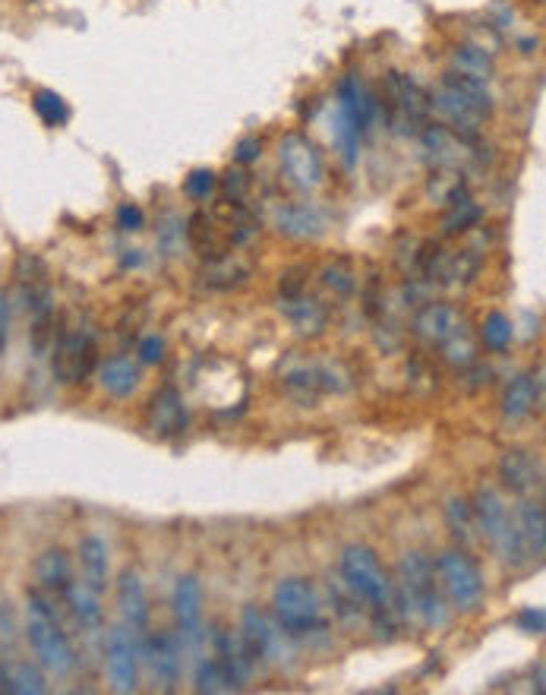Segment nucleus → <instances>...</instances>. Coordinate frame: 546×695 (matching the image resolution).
Here are the masks:
<instances>
[{
    "instance_id": "obj_47",
    "label": "nucleus",
    "mask_w": 546,
    "mask_h": 695,
    "mask_svg": "<svg viewBox=\"0 0 546 695\" xmlns=\"http://www.w3.org/2000/svg\"><path fill=\"white\" fill-rule=\"evenodd\" d=\"M7 335H10V301H7V294L0 291V354L7 348Z\"/></svg>"
},
{
    "instance_id": "obj_22",
    "label": "nucleus",
    "mask_w": 546,
    "mask_h": 695,
    "mask_svg": "<svg viewBox=\"0 0 546 695\" xmlns=\"http://www.w3.org/2000/svg\"><path fill=\"white\" fill-rule=\"evenodd\" d=\"M139 654H143V658L149 661L152 677L161 686L171 689L177 683V677H180V648L174 642V635H168V632L149 635V639L143 642V648H139Z\"/></svg>"
},
{
    "instance_id": "obj_33",
    "label": "nucleus",
    "mask_w": 546,
    "mask_h": 695,
    "mask_svg": "<svg viewBox=\"0 0 546 695\" xmlns=\"http://www.w3.org/2000/svg\"><path fill=\"white\" fill-rule=\"evenodd\" d=\"M496 64H493V54L487 48H477V45H461L455 51V73H464V76H474V79H487L493 76Z\"/></svg>"
},
{
    "instance_id": "obj_39",
    "label": "nucleus",
    "mask_w": 546,
    "mask_h": 695,
    "mask_svg": "<svg viewBox=\"0 0 546 695\" xmlns=\"http://www.w3.org/2000/svg\"><path fill=\"white\" fill-rule=\"evenodd\" d=\"M480 339L487 348L493 351H505L512 345V323H509V316L505 313H490L487 320H483L480 326Z\"/></svg>"
},
{
    "instance_id": "obj_7",
    "label": "nucleus",
    "mask_w": 546,
    "mask_h": 695,
    "mask_svg": "<svg viewBox=\"0 0 546 695\" xmlns=\"http://www.w3.org/2000/svg\"><path fill=\"white\" fill-rule=\"evenodd\" d=\"M382 117L398 136H417L423 127L430 124V95L414 76L404 73H389L386 76V92H382Z\"/></svg>"
},
{
    "instance_id": "obj_29",
    "label": "nucleus",
    "mask_w": 546,
    "mask_h": 695,
    "mask_svg": "<svg viewBox=\"0 0 546 695\" xmlns=\"http://www.w3.org/2000/svg\"><path fill=\"white\" fill-rule=\"evenodd\" d=\"M540 402V376L534 380L531 373H518L515 380L505 386V395H502V414L509 417V421H524L534 405Z\"/></svg>"
},
{
    "instance_id": "obj_21",
    "label": "nucleus",
    "mask_w": 546,
    "mask_h": 695,
    "mask_svg": "<svg viewBox=\"0 0 546 695\" xmlns=\"http://www.w3.org/2000/svg\"><path fill=\"white\" fill-rule=\"evenodd\" d=\"M275 231L291 237V241H313L326 231V215L313 203H281L275 209Z\"/></svg>"
},
{
    "instance_id": "obj_23",
    "label": "nucleus",
    "mask_w": 546,
    "mask_h": 695,
    "mask_svg": "<svg viewBox=\"0 0 546 695\" xmlns=\"http://www.w3.org/2000/svg\"><path fill=\"white\" fill-rule=\"evenodd\" d=\"M48 689V677L42 664H32L26 658H7L0 661V692L7 695H42Z\"/></svg>"
},
{
    "instance_id": "obj_43",
    "label": "nucleus",
    "mask_w": 546,
    "mask_h": 695,
    "mask_svg": "<svg viewBox=\"0 0 546 695\" xmlns=\"http://www.w3.org/2000/svg\"><path fill=\"white\" fill-rule=\"evenodd\" d=\"M259 155H262V139H256V136H244L234 146V162L237 165H253V162H259Z\"/></svg>"
},
{
    "instance_id": "obj_37",
    "label": "nucleus",
    "mask_w": 546,
    "mask_h": 695,
    "mask_svg": "<svg viewBox=\"0 0 546 695\" xmlns=\"http://www.w3.org/2000/svg\"><path fill=\"white\" fill-rule=\"evenodd\" d=\"M442 354H446V361L458 370H468L477 364V342H474V335L468 332V326L458 329L452 339L442 345Z\"/></svg>"
},
{
    "instance_id": "obj_17",
    "label": "nucleus",
    "mask_w": 546,
    "mask_h": 695,
    "mask_svg": "<svg viewBox=\"0 0 546 695\" xmlns=\"http://www.w3.org/2000/svg\"><path fill=\"white\" fill-rule=\"evenodd\" d=\"M411 329H414V335H417L420 342L439 345V348H442L458 329H464V320H461V313H458L452 304L430 301V304H423V307L414 313Z\"/></svg>"
},
{
    "instance_id": "obj_35",
    "label": "nucleus",
    "mask_w": 546,
    "mask_h": 695,
    "mask_svg": "<svg viewBox=\"0 0 546 695\" xmlns=\"http://www.w3.org/2000/svg\"><path fill=\"white\" fill-rule=\"evenodd\" d=\"M32 108H35V114L42 117L48 127H64L70 121V105L57 92H51V89H38L35 98H32Z\"/></svg>"
},
{
    "instance_id": "obj_14",
    "label": "nucleus",
    "mask_w": 546,
    "mask_h": 695,
    "mask_svg": "<svg viewBox=\"0 0 546 695\" xmlns=\"http://www.w3.org/2000/svg\"><path fill=\"white\" fill-rule=\"evenodd\" d=\"M499 481L515 496H534L543 490V462L537 452L505 449L499 459Z\"/></svg>"
},
{
    "instance_id": "obj_46",
    "label": "nucleus",
    "mask_w": 546,
    "mask_h": 695,
    "mask_svg": "<svg viewBox=\"0 0 546 695\" xmlns=\"http://www.w3.org/2000/svg\"><path fill=\"white\" fill-rule=\"evenodd\" d=\"M250 190V177L244 171H228V181H225V196L234 203H244V193Z\"/></svg>"
},
{
    "instance_id": "obj_42",
    "label": "nucleus",
    "mask_w": 546,
    "mask_h": 695,
    "mask_svg": "<svg viewBox=\"0 0 546 695\" xmlns=\"http://www.w3.org/2000/svg\"><path fill=\"white\" fill-rule=\"evenodd\" d=\"M139 361L143 364L165 361V339H161V335H146V339L139 342Z\"/></svg>"
},
{
    "instance_id": "obj_44",
    "label": "nucleus",
    "mask_w": 546,
    "mask_h": 695,
    "mask_svg": "<svg viewBox=\"0 0 546 695\" xmlns=\"http://www.w3.org/2000/svg\"><path fill=\"white\" fill-rule=\"evenodd\" d=\"M117 225H120V231H143L146 215H143V209H139V206L124 203V206L117 209Z\"/></svg>"
},
{
    "instance_id": "obj_4",
    "label": "nucleus",
    "mask_w": 546,
    "mask_h": 695,
    "mask_svg": "<svg viewBox=\"0 0 546 695\" xmlns=\"http://www.w3.org/2000/svg\"><path fill=\"white\" fill-rule=\"evenodd\" d=\"M398 582H401L404 607H408L423 626L439 629V626L449 623L446 594H442V588H439L436 569H433L427 553H420V550L404 553L401 563H398Z\"/></svg>"
},
{
    "instance_id": "obj_31",
    "label": "nucleus",
    "mask_w": 546,
    "mask_h": 695,
    "mask_svg": "<svg viewBox=\"0 0 546 695\" xmlns=\"http://www.w3.org/2000/svg\"><path fill=\"white\" fill-rule=\"evenodd\" d=\"M247 278H250V266L240 263L234 250L218 256V260H206V269H202V282H206L209 288H218V291L244 285Z\"/></svg>"
},
{
    "instance_id": "obj_2",
    "label": "nucleus",
    "mask_w": 546,
    "mask_h": 695,
    "mask_svg": "<svg viewBox=\"0 0 546 695\" xmlns=\"http://www.w3.org/2000/svg\"><path fill=\"white\" fill-rule=\"evenodd\" d=\"M430 108L446 121L449 130L474 139L483 121L493 114V92L483 79L464 76V73H446L436 92L430 95Z\"/></svg>"
},
{
    "instance_id": "obj_34",
    "label": "nucleus",
    "mask_w": 546,
    "mask_h": 695,
    "mask_svg": "<svg viewBox=\"0 0 546 695\" xmlns=\"http://www.w3.org/2000/svg\"><path fill=\"white\" fill-rule=\"evenodd\" d=\"M322 288L332 291L335 297H351L357 291V272L348 260H332L322 269Z\"/></svg>"
},
{
    "instance_id": "obj_28",
    "label": "nucleus",
    "mask_w": 546,
    "mask_h": 695,
    "mask_svg": "<svg viewBox=\"0 0 546 695\" xmlns=\"http://www.w3.org/2000/svg\"><path fill=\"white\" fill-rule=\"evenodd\" d=\"M64 601L73 613V620L79 629H86V632H95L105 626V610H101V594L92 591L86 582H70V588L64 591Z\"/></svg>"
},
{
    "instance_id": "obj_12",
    "label": "nucleus",
    "mask_w": 546,
    "mask_h": 695,
    "mask_svg": "<svg viewBox=\"0 0 546 695\" xmlns=\"http://www.w3.org/2000/svg\"><path fill=\"white\" fill-rule=\"evenodd\" d=\"M105 667L114 692H136L139 686V645L136 632L127 626H114L105 642Z\"/></svg>"
},
{
    "instance_id": "obj_8",
    "label": "nucleus",
    "mask_w": 546,
    "mask_h": 695,
    "mask_svg": "<svg viewBox=\"0 0 546 695\" xmlns=\"http://www.w3.org/2000/svg\"><path fill=\"white\" fill-rule=\"evenodd\" d=\"M436 579L439 588L446 594V601H452L458 610H477L483 594H487V582H483L480 566L471 560L464 550H446L436 556Z\"/></svg>"
},
{
    "instance_id": "obj_27",
    "label": "nucleus",
    "mask_w": 546,
    "mask_h": 695,
    "mask_svg": "<svg viewBox=\"0 0 546 695\" xmlns=\"http://www.w3.org/2000/svg\"><path fill=\"white\" fill-rule=\"evenodd\" d=\"M98 383L114 399H130L139 389V364L130 361L127 354H114L98 367Z\"/></svg>"
},
{
    "instance_id": "obj_6",
    "label": "nucleus",
    "mask_w": 546,
    "mask_h": 695,
    "mask_svg": "<svg viewBox=\"0 0 546 695\" xmlns=\"http://www.w3.org/2000/svg\"><path fill=\"white\" fill-rule=\"evenodd\" d=\"M272 613L278 629L288 635V639H303V635H313L322 626V604L319 594L307 579H285L275 585L272 594Z\"/></svg>"
},
{
    "instance_id": "obj_41",
    "label": "nucleus",
    "mask_w": 546,
    "mask_h": 695,
    "mask_svg": "<svg viewBox=\"0 0 546 695\" xmlns=\"http://www.w3.org/2000/svg\"><path fill=\"white\" fill-rule=\"evenodd\" d=\"M215 187H218V177L209 168L193 171L184 181V193L190 196V200H209V196L215 193Z\"/></svg>"
},
{
    "instance_id": "obj_38",
    "label": "nucleus",
    "mask_w": 546,
    "mask_h": 695,
    "mask_svg": "<svg viewBox=\"0 0 546 695\" xmlns=\"http://www.w3.org/2000/svg\"><path fill=\"white\" fill-rule=\"evenodd\" d=\"M480 218H483V209L468 196V200L449 206V215H446V222H442V228H446V234H464V231L477 228Z\"/></svg>"
},
{
    "instance_id": "obj_10",
    "label": "nucleus",
    "mask_w": 546,
    "mask_h": 695,
    "mask_svg": "<svg viewBox=\"0 0 546 695\" xmlns=\"http://www.w3.org/2000/svg\"><path fill=\"white\" fill-rule=\"evenodd\" d=\"M278 165L297 190H316L322 184V155L307 133H288L278 146Z\"/></svg>"
},
{
    "instance_id": "obj_30",
    "label": "nucleus",
    "mask_w": 546,
    "mask_h": 695,
    "mask_svg": "<svg viewBox=\"0 0 546 695\" xmlns=\"http://www.w3.org/2000/svg\"><path fill=\"white\" fill-rule=\"evenodd\" d=\"M515 522L521 531V541L528 547L531 560H543V550H546V512L540 500H528L521 503V509L515 512Z\"/></svg>"
},
{
    "instance_id": "obj_36",
    "label": "nucleus",
    "mask_w": 546,
    "mask_h": 695,
    "mask_svg": "<svg viewBox=\"0 0 546 695\" xmlns=\"http://www.w3.org/2000/svg\"><path fill=\"white\" fill-rule=\"evenodd\" d=\"M332 139H335V146H338V155H341V162H345V168H357V158H360V133L345 121L341 114L332 117Z\"/></svg>"
},
{
    "instance_id": "obj_26",
    "label": "nucleus",
    "mask_w": 546,
    "mask_h": 695,
    "mask_svg": "<svg viewBox=\"0 0 546 695\" xmlns=\"http://www.w3.org/2000/svg\"><path fill=\"white\" fill-rule=\"evenodd\" d=\"M79 566H83V582L105 594L111 585V553L108 544L98 538V534H89V538L79 541Z\"/></svg>"
},
{
    "instance_id": "obj_9",
    "label": "nucleus",
    "mask_w": 546,
    "mask_h": 695,
    "mask_svg": "<svg viewBox=\"0 0 546 695\" xmlns=\"http://www.w3.org/2000/svg\"><path fill=\"white\" fill-rule=\"evenodd\" d=\"M51 370L60 386H79L98 370V339L92 329H64L57 335Z\"/></svg>"
},
{
    "instance_id": "obj_16",
    "label": "nucleus",
    "mask_w": 546,
    "mask_h": 695,
    "mask_svg": "<svg viewBox=\"0 0 546 695\" xmlns=\"http://www.w3.org/2000/svg\"><path fill=\"white\" fill-rule=\"evenodd\" d=\"M420 152L430 158L433 168H458L468 155V136L449 130L446 124H427L420 133Z\"/></svg>"
},
{
    "instance_id": "obj_13",
    "label": "nucleus",
    "mask_w": 546,
    "mask_h": 695,
    "mask_svg": "<svg viewBox=\"0 0 546 695\" xmlns=\"http://www.w3.org/2000/svg\"><path fill=\"white\" fill-rule=\"evenodd\" d=\"M288 635L278 629V623H272L266 613H262L259 607H244V613H240V642H244V648L250 651L253 664L256 661H278V651H281V642H285Z\"/></svg>"
},
{
    "instance_id": "obj_32",
    "label": "nucleus",
    "mask_w": 546,
    "mask_h": 695,
    "mask_svg": "<svg viewBox=\"0 0 546 695\" xmlns=\"http://www.w3.org/2000/svg\"><path fill=\"white\" fill-rule=\"evenodd\" d=\"M446 525L452 531V538L458 544H474L477 541V519H474V506L464 500V496H452L446 506Z\"/></svg>"
},
{
    "instance_id": "obj_40",
    "label": "nucleus",
    "mask_w": 546,
    "mask_h": 695,
    "mask_svg": "<svg viewBox=\"0 0 546 695\" xmlns=\"http://www.w3.org/2000/svg\"><path fill=\"white\" fill-rule=\"evenodd\" d=\"M196 689L215 695V692H228V689H234V686H231V680L225 677V670H221V664H218L215 658H209V661H199V667H196Z\"/></svg>"
},
{
    "instance_id": "obj_18",
    "label": "nucleus",
    "mask_w": 546,
    "mask_h": 695,
    "mask_svg": "<svg viewBox=\"0 0 546 695\" xmlns=\"http://www.w3.org/2000/svg\"><path fill=\"white\" fill-rule=\"evenodd\" d=\"M117 610H120V620H124V626L130 632H136V635L149 632L152 607L146 598V585L133 569H124L117 579Z\"/></svg>"
},
{
    "instance_id": "obj_1",
    "label": "nucleus",
    "mask_w": 546,
    "mask_h": 695,
    "mask_svg": "<svg viewBox=\"0 0 546 695\" xmlns=\"http://www.w3.org/2000/svg\"><path fill=\"white\" fill-rule=\"evenodd\" d=\"M29 613H26V642L35 654V661L42 664L45 673L64 680L76 670V648L70 635L64 632L54 610V598L45 591H29Z\"/></svg>"
},
{
    "instance_id": "obj_3",
    "label": "nucleus",
    "mask_w": 546,
    "mask_h": 695,
    "mask_svg": "<svg viewBox=\"0 0 546 695\" xmlns=\"http://www.w3.org/2000/svg\"><path fill=\"white\" fill-rule=\"evenodd\" d=\"M338 572H341V582H345V588L354 601L367 604L376 613V620L389 617L392 607H395V585L389 579L386 566L379 563L373 547H367V544L345 547Z\"/></svg>"
},
{
    "instance_id": "obj_15",
    "label": "nucleus",
    "mask_w": 546,
    "mask_h": 695,
    "mask_svg": "<svg viewBox=\"0 0 546 695\" xmlns=\"http://www.w3.org/2000/svg\"><path fill=\"white\" fill-rule=\"evenodd\" d=\"M146 421H149V430L158 436V440H174V436H180L187 430V421H190L184 395H180L174 386H165L149 402Z\"/></svg>"
},
{
    "instance_id": "obj_11",
    "label": "nucleus",
    "mask_w": 546,
    "mask_h": 695,
    "mask_svg": "<svg viewBox=\"0 0 546 695\" xmlns=\"http://www.w3.org/2000/svg\"><path fill=\"white\" fill-rule=\"evenodd\" d=\"M335 114H341L345 121L360 133L367 136L373 133V127L379 124L382 117V108H379V95L363 83V79L357 73L345 76L338 83V92H335Z\"/></svg>"
},
{
    "instance_id": "obj_20",
    "label": "nucleus",
    "mask_w": 546,
    "mask_h": 695,
    "mask_svg": "<svg viewBox=\"0 0 546 695\" xmlns=\"http://www.w3.org/2000/svg\"><path fill=\"white\" fill-rule=\"evenodd\" d=\"M278 310L285 313V320L294 326L297 335H307V339H316L329 329V307L319 304L316 297H310L307 291L297 294H285L281 297Z\"/></svg>"
},
{
    "instance_id": "obj_25",
    "label": "nucleus",
    "mask_w": 546,
    "mask_h": 695,
    "mask_svg": "<svg viewBox=\"0 0 546 695\" xmlns=\"http://www.w3.org/2000/svg\"><path fill=\"white\" fill-rule=\"evenodd\" d=\"M215 661L221 664V670H225V677L231 680V686H244L250 680L253 673V658L250 651L244 648V642H240V635H231V632H218L215 635Z\"/></svg>"
},
{
    "instance_id": "obj_5",
    "label": "nucleus",
    "mask_w": 546,
    "mask_h": 695,
    "mask_svg": "<svg viewBox=\"0 0 546 695\" xmlns=\"http://www.w3.org/2000/svg\"><path fill=\"white\" fill-rule=\"evenodd\" d=\"M474 519H477V531H483V538L490 541V547L496 550V556L505 566H528L531 556L528 547L521 541V531L515 522V512L509 509V503L502 500V493L493 487H480L474 496Z\"/></svg>"
},
{
    "instance_id": "obj_19",
    "label": "nucleus",
    "mask_w": 546,
    "mask_h": 695,
    "mask_svg": "<svg viewBox=\"0 0 546 695\" xmlns=\"http://www.w3.org/2000/svg\"><path fill=\"white\" fill-rule=\"evenodd\" d=\"M174 620L180 639L196 645L202 635V585L196 575H180L174 585Z\"/></svg>"
},
{
    "instance_id": "obj_24",
    "label": "nucleus",
    "mask_w": 546,
    "mask_h": 695,
    "mask_svg": "<svg viewBox=\"0 0 546 695\" xmlns=\"http://www.w3.org/2000/svg\"><path fill=\"white\" fill-rule=\"evenodd\" d=\"M35 582H38V591H45L48 598H64V591L70 588L73 582V566H70V556L60 550V547H51L45 550L42 556L35 560Z\"/></svg>"
},
{
    "instance_id": "obj_45",
    "label": "nucleus",
    "mask_w": 546,
    "mask_h": 695,
    "mask_svg": "<svg viewBox=\"0 0 546 695\" xmlns=\"http://www.w3.org/2000/svg\"><path fill=\"white\" fill-rule=\"evenodd\" d=\"M518 629L531 632V635H543V629H546V613H543L540 607H524V610L518 613Z\"/></svg>"
}]
</instances>
